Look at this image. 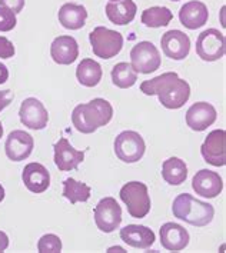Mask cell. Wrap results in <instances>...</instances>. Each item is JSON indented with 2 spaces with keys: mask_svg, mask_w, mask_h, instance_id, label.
Masks as SVG:
<instances>
[{
  "mask_svg": "<svg viewBox=\"0 0 226 253\" xmlns=\"http://www.w3.org/2000/svg\"><path fill=\"white\" fill-rule=\"evenodd\" d=\"M57 19L60 25L69 30H79L86 25L88 10L82 4L75 3H65L57 13Z\"/></svg>",
  "mask_w": 226,
  "mask_h": 253,
  "instance_id": "603a6c76",
  "label": "cell"
},
{
  "mask_svg": "<svg viewBox=\"0 0 226 253\" xmlns=\"http://www.w3.org/2000/svg\"><path fill=\"white\" fill-rule=\"evenodd\" d=\"M173 14L168 7L153 6L143 10L142 13V23L146 27H165L172 22Z\"/></svg>",
  "mask_w": 226,
  "mask_h": 253,
  "instance_id": "83f0119b",
  "label": "cell"
},
{
  "mask_svg": "<svg viewBox=\"0 0 226 253\" xmlns=\"http://www.w3.org/2000/svg\"><path fill=\"white\" fill-rule=\"evenodd\" d=\"M92 52L100 59H112L120 53L123 47V36L116 30L97 26L89 35Z\"/></svg>",
  "mask_w": 226,
  "mask_h": 253,
  "instance_id": "5b68a950",
  "label": "cell"
},
{
  "mask_svg": "<svg viewBox=\"0 0 226 253\" xmlns=\"http://www.w3.org/2000/svg\"><path fill=\"white\" fill-rule=\"evenodd\" d=\"M171 1H179V0H171Z\"/></svg>",
  "mask_w": 226,
  "mask_h": 253,
  "instance_id": "ab89813d",
  "label": "cell"
},
{
  "mask_svg": "<svg viewBox=\"0 0 226 253\" xmlns=\"http://www.w3.org/2000/svg\"><path fill=\"white\" fill-rule=\"evenodd\" d=\"M16 53L14 44L4 36H0V57L1 59H10Z\"/></svg>",
  "mask_w": 226,
  "mask_h": 253,
  "instance_id": "4dcf8cb0",
  "label": "cell"
},
{
  "mask_svg": "<svg viewBox=\"0 0 226 253\" xmlns=\"http://www.w3.org/2000/svg\"><path fill=\"white\" fill-rule=\"evenodd\" d=\"M62 240L57 235L53 233H47L43 235L38 242V251L39 253H59L62 252Z\"/></svg>",
  "mask_w": 226,
  "mask_h": 253,
  "instance_id": "f1b7e54d",
  "label": "cell"
},
{
  "mask_svg": "<svg viewBox=\"0 0 226 253\" xmlns=\"http://www.w3.org/2000/svg\"><path fill=\"white\" fill-rule=\"evenodd\" d=\"M14 94L12 90L6 89V90H0V112L4 110L7 106H10V103L13 102Z\"/></svg>",
  "mask_w": 226,
  "mask_h": 253,
  "instance_id": "d6a6232c",
  "label": "cell"
},
{
  "mask_svg": "<svg viewBox=\"0 0 226 253\" xmlns=\"http://www.w3.org/2000/svg\"><path fill=\"white\" fill-rule=\"evenodd\" d=\"M192 187L196 192V195H199L202 198L215 199L224 190V180L219 176V173L209 170V169H202L193 176Z\"/></svg>",
  "mask_w": 226,
  "mask_h": 253,
  "instance_id": "9a60e30c",
  "label": "cell"
},
{
  "mask_svg": "<svg viewBox=\"0 0 226 253\" xmlns=\"http://www.w3.org/2000/svg\"><path fill=\"white\" fill-rule=\"evenodd\" d=\"M160 46L166 57L172 60H183L190 52V39L182 30H168L160 38Z\"/></svg>",
  "mask_w": 226,
  "mask_h": 253,
  "instance_id": "4fadbf2b",
  "label": "cell"
},
{
  "mask_svg": "<svg viewBox=\"0 0 226 253\" xmlns=\"http://www.w3.org/2000/svg\"><path fill=\"white\" fill-rule=\"evenodd\" d=\"M162 177L172 186L182 185L187 177L186 163L179 158H169L162 165Z\"/></svg>",
  "mask_w": 226,
  "mask_h": 253,
  "instance_id": "d4e9b609",
  "label": "cell"
},
{
  "mask_svg": "<svg viewBox=\"0 0 226 253\" xmlns=\"http://www.w3.org/2000/svg\"><path fill=\"white\" fill-rule=\"evenodd\" d=\"M35 149V140L33 136L25 130H13L10 132L6 143H4V152L6 156L12 162H22L26 160Z\"/></svg>",
  "mask_w": 226,
  "mask_h": 253,
  "instance_id": "7c38bea8",
  "label": "cell"
},
{
  "mask_svg": "<svg viewBox=\"0 0 226 253\" xmlns=\"http://www.w3.org/2000/svg\"><path fill=\"white\" fill-rule=\"evenodd\" d=\"M103 76L102 66L93 59H83L76 67V79L85 87H94Z\"/></svg>",
  "mask_w": 226,
  "mask_h": 253,
  "instance_id": "cb8c5ba5",
  "label": "cell"
},
{
  "mask_svg": "<svg viewBox=\"0 0 226 253\" xmlns=\"http://www.w3.org/2000/svg\"><path fill=\"white\" fill-rule=\"evenodd\" d=\"M22 180L29 192L40 195L50 186V173L42 163L32 162L25 166L22 172Z\"/></svg>",
  "mask_w": 226,
  "mask_h": 253,
  "instance_id": "ac0fdd59",
  "label": "cell"
},
{
  "mask_svg": "<svg viewBox=\"0 0 226 253\" xmlns=\"http://www.w3.org/2000/svg\"><path fill=\"white\" fill-rule=\"evenodd\" d=\"M160 235V245L163 249L169 251V252H181L189 245V232L183 226L168 222L165 225H162L159 229Z\"/></svg>",
  "mask_w": 226,
  "mask_h": 253,
  "instance_id": "e0dca14e",
  "label": "cell"
},
{
  "mask_svg": "<svg viewBox=\"0 0 226 253\" xmlns=\"http://www.w3.org/2000/svg\"><path fill=\"white\" fill-rule=\"evenodd\" d=\"M110 76H112V83L119 89H129L137 80V73L133 70L131 63L126 62H120L115 65Z\"/></svg>",
  "mask_w": 226,
  "mask_h": 253,
  "instance_id": "4316f807",
  "label": "cell"
},
{
  "mask_svg": "<svg viewBox=\"0 0 226 253\" xmlns=\"http://www.w3.org/2000/svg\"><path fill=\"white\" fill-rule=\"evenodd\" d=\"M216 109L208 102H196L187 109L186 125L195 132H203L216 122Z\"/></svg>",
  "mask_w": 226,
  "mask_h": 253,
  "instance_id": "2e32d148",
  "label": "cell"
},
{
  "mask_svg": "<svg viewBox=\"0 0 226 253\" xmlns=\"http://www.w3.org/2000/svg\"><path fill=\"white\" fill-rule=\"evenodd\" d=\"M120 239L135 249H149L155 243V233L143 225H128L120 229Z\"/></svg>",
  "mask_w": 226,
  "mask_h": 253,
  "instance_id": "44dd1931",
  "label": "cell"
},
{
  "mask_svg": "<svg viewBox=\"0 0 226 253\" xmlns=\"http://www.w3.org/2000/svg\"><path fill=\"white\" fill-rule=\"evenodd\" d=\"M209 10L205 3L199 0H192L185 3L179 10V20L189 30H196L208 23Z\"/></svg>",
  "mask_w": 226,
  "mask_h": 253,
  "instance_id": "d6986e66",
  "label": "cell"
},
{
  "mask_svg": "<svg viewBox=\"0 0 226 253\" xmlns=\"http://www.w3.org/2000/svg\"><path fill=\"white\" fill-rule=\"evenodd\" d=\"M173 216L192 226L203 227L212 222L215 209L211 203L202 202L189 193L178 195L172 205Z\"/></svg>",
  "mask_w": 226,
  "mask_h": 253,
  "instance_id": "3957f363",
  "label": "cell"
},
{
  "mask_svg": "<svg viewBox=\"0 0 226 253\" xmlns=\"http://www.w3.org/2000/svg\"><path fill=\"white\" fill-rule=\"evenodd\" d=\"M90 187L86 183L78 182L73 177H69L63 182V198L67 199L72 205H76L79 202H88L90 198Z\"/></svg>",
  "mask_w": 226,
  "mask_h": 253,
  "instance_id": "484cf974",
  "label": "cell"
},
{
  "mask_svg": "<svg viewBox=\"0 0 226 253\" xmlns=\"http://www.w3.org/2000/svg\"><path fill=\"white\" fill-rule=\"evenodd\" d=\"M3 137V126H1V122H0V139Z\"/></svg>",
  "mask_w": 226,
  "mask_h": 253,
  "instance_id": "74e56055",
  "label": "cell"
},
{
  "mask_svg": "<svg viewBox=\"0 0 226 253\" xmlns=\"http://www.w3.org/2000/svg\"><path fill=\"white\" fill-rule=\"evenodd\" d=\"M109 1H119V0H109Z\"/></svg>",
  "mask_w": 226,
  "mask_h": 253,
  "instance_id": "f35d334b",
  "label": "cell"
},
{
  "mask_svg": "<svg viewBox=\"0 0 226 253\" xmlns=\"http://www.w3.org/2000/svg\"><path fill=\"white\" fill-rule=\"evenodd\" d=\"M107 19L118 26H125L133 22L137 6L133 0H119V1H109L105 7Z\"/></svg>",
  "mask_w": 226,
  "mask_h": 253,
  "instance_id": "7402d4cb",
  "label": "cell"
},
{
  "mask_svg": "<svg viewBox=\"0 0 226 253\" xmlns=\"http://www.w3.org/2000/svg\"><path fill=\"white\" fill-rule=\"evenodd\" d=\"M17 25V17L10 9L0 6V32H10Z\"/></svg>",
  "mask_w": 226,
  "mask_h": 253,
  "instance_id": "f546056e",
  "label": "cell"
},
{
  "mask_svg": "<svg viewBox=\"0 0 226 253\" xmlns=\"http://www.w3.org/2000/svg\"><path fill=\"white\" fill-rule=\"evenodd\" d=\"M225 35L216 29L203 30L196 39V54L205 62H216L225 56Z\"/></svg>",
  "mask_w": 226,
  "mask_h": 253,
  "instance_id": "ba28073f",
  "label": "cell"
},
{
  "mask_svg": "<svg viewBox=\"0 0 226 253\" xmlns=\"http://www.w3.org/2000/svg\"><path fill=\"white\" fill-rule=\"evenodd\" d=\"M93 214L96 226L103 233L115 232L122 223V208L113 198H103L99 200Z\"/></svg>",
  "mask_w": 226,
  "mask_h": 253,
  "instance_id": "9c48e42d",
  "label": "cell"
},
{
  "mask_svg": "<svg viewBox=\"0 0 226 253\" xmlns=\"http://www.w3.org/2000/svg\"><path fill=\"white\" fill-rule=\"evenodd\" d=\"M4 196H6V192H4V187L1 186V183H0V203L4 200Z\"/></svg>",
  "mask_w": 226,
  "mask_h": 253,
  "instance_id": "8d00e7d4",
  "label": "cell"
},
{
  "mask_svg": "<svg viewBox=\"0 0 226 253\" xmlns=\"http://www.w3.org/2000/svg\"><path fill=\"white\" fill-rule=\"evenodd\" d=\"M162 65L158 47L152 42H139L131 50V66L136 73L149 75L156 72Z\"/></svg>",
  "mask_w": 226,
  "mask_h": 253,
  "instance_id": "52a82bcc",
  "label": "cell"
},
{
  "mask_svg": "<svg viewBox=\"0 0 226 253\" xmlns=\"http://www.w3.org/2000/svg\"><path fill=\"white\" fill-rule=\"evenodd\" d=\"M50 56L57 65H72L79 57V44L72 36H59L50 44Z\"/></svg>",
  "mask_w": 226,
  "mask_h": 253,
  "instance_id": "ffe728a7",
  "label": "cell"
},
{
  "mask_svg": "<svg viewBox=\"0 0 226 253\" xmlns=\"http://www.w3.org/2000/svg\"><path fill=\"white\" fill-rule=\"evenodd\" d=\"M9 79V69L6 65H3L1 62H0V84H3V83H6Z\"/></svg>",
  "mask_w": 226,
  "mask_h": 253,
  "instance_id": "e575fe53",
  "label": "cell"
},
{
  "mask_svg": "<svg viewBox=\"0 0 226 253\" xmlns=\"http://www.w3.org/2000/svg\"><path fill=\"white\" fill-rule=\"evenodd\" d=\"M140 90L146 96H158L160 105L166 109H181L190 97V86L176 72H166L153 79L145 80Z\"/></svg>",
  "mask_w": 226,
  "mask_h": 253,
  "instance_id": "6da1fadb",
  "label": "cell"
},
{
  "mask_svg": "<svg viewBox=\"0 0 226 253\" xmlns=\"http://www.w3.org/2000/svg\"><path fill=\"white\" fill-rule=\"evenodd\" d=\"M19 118L22 125L32 130H43L47 126L49 113L43 103L36 97H27L19 109Z\"/></svg>",
  "mask_w": 226,
  "mask_h": 253,
  "instance_id": "8fae6325",
  "label": "cell"
},
{
  "mask_svg": "<svg viewBox=\"0 0 226 253\" xmlns=\"http://www.w3.org/2000/svg\"><path fill=\"white\" fill-rule=\"evenodd\" d=\"M113 118V107L105 99H93L89 103H80L72 112L75 129L83 134L94 133L99 127L106 126Z\"/></svg>",
  "mask_w": 226,
  "mask_h": 253,
  "instance_id": "7a4b0ae2",
  "label": "cell"
},
{
  "mask_svg": "<svg viewBox=\"0 0 226 253\" xmlns=\"http://www.w3.org/2000/svg\"><path fill=\"white\" fill-rule=\"evenodd\" d=\"M200 155L206 163L221 168L226 165V132L216 129L206 136L200 146Z\"/></svg>",
  "mask_w": 226,
  "mask_h": 253,
  "instance_id": "30bf717a",
  "label": "cell"
},
{
  "mask_svg": "<svg viewBox=\"0 0 226 253\" xmlns=\"http://www.w3.org/2000/svg\"><path fill=\"white\" fill-rule=\"evenodd\" d=\"M26 0H0V6L10 9L13 13H20L25 7Z\"/></svg>",
  "mask_w": 226,
  "mask_h": 253,
  "instance_id": "1f68e13d",
  "label": "cell"
},
{
  "mask_svg": "<svg viewBox=\"0 0 226 253\" xmlns=\"http://www.w3.org/2000/svg\"><path fill=\"white\" fill-rule=\"evenodd\" d=\"M9 248V236L0 230V253L4 252Z\"/></svg>",
  "mask_w": 226,
  "mask_h": 253,
  "instance_id": "836d02e7",
  "label": "cell"
},
{
  "mask_svg": "<svg viewBox=\"0 0 226 253\" xmlns=\"http://www.w3.org/2000/svg\"><path fill=\"white\" fill-rule=\"evenodd\" d=\"M120 199L126 205L128 213L135 219H143L150 212L152 202L147 186L142 182H129L120 189Z\"/></svg>",
  "mask_w": 226,
  "mask_h": 253,
  "instance_id": "277c9868",
  "label": "cell"
},
{
  "mask_svg": "<svg viewBox=\"0 0 226 253\" xmlns=\"http://www.w3.org/2000/svg\"><path fill=\"white\" fill-rule=\"evenodd\" d=\"M53 150L54 165L60 172H70L73 169H78V166L85 159V152L75 149L66 137L59 139L54 143Z\"/></svg>",
  "mask_w": 226,
  "mask_h": 253,
  "instance_id": "5bb4252c",
  "label": "cell"
},
{
  "mask_svg": "<svg viewBox=\"0 0 226 253\" xmlns=\"http://www.w3.org/2000/svg\"><path fill=\"white\" fill-rule=\"evenodd\" d=\"M112 252H126L123 248H120V246H112V248H109L107 249V253H112Z\"/></svg>",
  "mask_w": 226,
  "mask_h": 253,
  "instance_id": "d590c367",
  "label": "cell"
},
{
  "mask_svg": "<svg viewBox=\"0 0 226 253\" xmlns=\"http://www.w3.org/2000/svg\"><path fill=\"white\" fill-rule=\"evenodd\" d=\"M115 153L118 159L123 163H136L143 158L146 145L145 140L137 132L125 130L115 139Z\"/></svg>",
  "mask_w": 226,
  "mask_h": 253,
  "instance_id": "8992f818",
  "label": "cell"
}]
</instances>
